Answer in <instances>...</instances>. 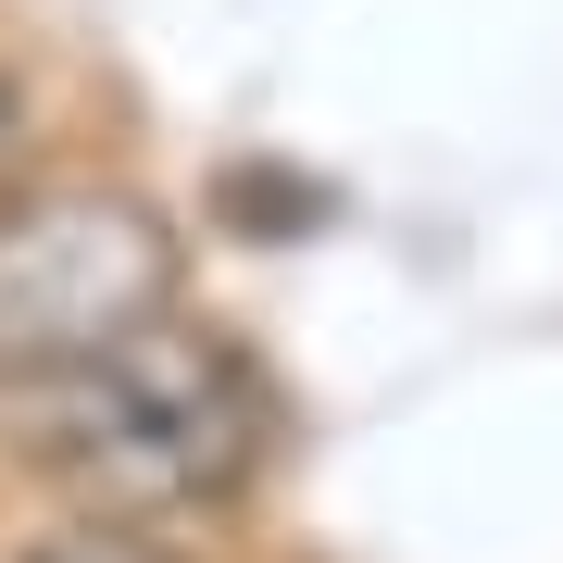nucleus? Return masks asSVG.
<instances>
[{
	"label": "nucleus",
	"instance_id": "obj_1",
	"mask_svg": "<svg viewBox=\"0 0 563 563\" xmlns=\"http://www.w3.org/2000/svg\"><path fill=\"white\" fill-rule=\"evenodd\" d=\"M263 439H276V388L225 325L151 313L113 351H88L76 376L38 388V451L63 488H88V514H213L251 488Z\"/></svg>",
	"mask_w": 563,
	"mask_h": 563
},
{
	"label": "nucleus",
	"instance_id": "obj_2",
	"mask_svg": "<svg viewBox=\"0 0 563 563\" xmlns=\"http://www.w3.org/2000/svg\"><path fill=\"white\" fill-rule=\"evenodd\" d=\"M176 313V225L139 188H38L0 213V376L51 388L125 325Z\"/></svg>",
	"mask_w": 563,
	"mask_h": 563
},
{
	"label": "nucleus",
	"instance_id": "obj_3",
	"mask_svg": "<svg viewBox=\"0 0 563 563\" xmlns=\"http://www.w3.org/2000/svg\"><path fill=\"white\" fill-rule=\"evenodd\" d=\"M13 563H163V551H151L125 514H76V526H38Z\"/></svg>",
	"mask_w": 563,
	"mask_h": 563
},
{
	"label": "nucleus",
	"instance_id": "obj_4",
	"mask_svg": "<svg viewBox=\"0 0 563 563\" xmlns=\"http://www.w3.org/2000/svg\"><path fill=\"white\" fill-rule=\"evenodd\" d=\"M13 163H25V88L0 76V176H13Z\"/></svg>",
	"mask_w": 563,
	"mask_h": 563
}]
</instances>
